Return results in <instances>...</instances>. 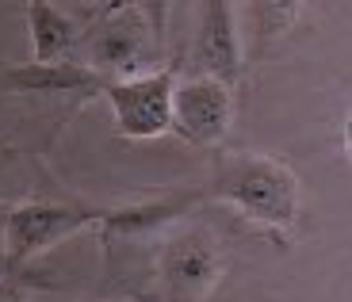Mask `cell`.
<instances>
[{"mask_svg":"<svg viewBox=\"0 0 352 302\" xmlns=\"http://www.w3.org/2000/svg\"><path fill=\"white\" fill-rule=\"evenodd\" d=\"M245 46H241L234 0H199V23H195L192 65L195 73L219 77L226 84H238L245 73Z\"/></svg>","mask_w":352,"mask_h":302,"instance_id":"7","label":"cell"},{"mask_svg":"<svg viewBox=\"0 0 352 302\" xmlns=\"http://www.w3.org/2000/svg\"><path fill=\"white\" fill-rule=\"evenodd\" d=\"M176 69H150L138 77L111 80L104 89L111 119L123 138L150 142L173 130V104H176Z\"/></svg>","mask_w":352,"mask_h":302,"instance_id":"4","label":"cell"},{"mask_svg":"<svg viewBox=\"0 0 352 302\" xmlns=\"http://www.w3.org/2000/svg\"><path fill=\"white\" fill-rule=\"evenodd\" d=\"M0 268H4V233H0Z\"/></svg>","mask_w":352,"mask_h":302,"instance_id":"14","label":"cell"},{"mask_svg":"<svg viewBox=\"0 0 352 302\" xmlns=\"http://www.w3.org/2000/svg\"><path fill=\"white\" fill-rule=\"evenodd\" d=\"M341 142H344V153H349V161H352V111L344 115V126H341Z\"/></svg>","mask_w":352,"mask_h":302,"instance_id":"13","label":"cell"},{"mask_svg":"<svg viewBox=\"0 0 352 302\" xmlns=\"http://www.w3.org/2000/svg\"><path fill=\"white\" fill-rule=\"evenodd\" d=\"M207 196L226 203L249 226L264 230L272 241H287L299 226V176L287 161L261 150H222L211 165Z\"/></svg>","mask_w":352,"mask_h":302,"instance_id":"1","label":"cell"},{"mask_svg":"<svg viewBox=\"0 0 352 302\" xmlns=\"http://www.w3.org/2000/svg\"><path fill=\"white\" fill-rule=\"evenodd\" d=\"M27 27H31V62H69L80 46L73 19L54 0H23Z\"/></svg>","mask_w":352,"mask_h":302,"instance_id":"10","label":"cell"},{"mask_svg":"<svg viewBox=\"0 0 352 302\" xmlns=\"http://www.w3.org/2000/svg\"><path fill=\"white\" fill-rule=\"evenodd\" d=\"M107 211L96 207H73L54 203V199H23L4 218V268H19L35 260L38 253L62 245L65 237L80 230H100Z\"/></svg>","mask_w":352,"mask_h":302,"instance_id":"3","label":"cell"},{"mask_svg":"<svg viewBox=\"0 0 352 302\" xmlns=\"http://www.w3.org/2000/svg\"><path fill=\"white\" fill-rule=\"evenodd\" d=\"M203 199H211L207 187H184V191H173V196H161V199L115 207V211L104 214V222H100V237H104V245H111V241L150 237V233H161L173 222H180V218H184L192 207H199Z\"/></svg>","mask_w":352,"mask_h":302,"instance_id":"8","label":"cell"},{"mask_svg":"<svg viewBox=\"0 0 352 302\" xmlns=\"http://www.w3.org/2000/svg\"><path fill=\"white\" fill-rule=\"evenodd\" d=\"M307 0H245V35H249V62H261L291 27L299 23Z\"/></svg>","mask_w":352,"mask_h":302,"instance_id":"11","label":"cell"},{"mask_svg":"<svg viewBox=\"0 0 352 302\" xmlns=\"http://www.w3.org/2000/svg\"><path fill=\"white\" fill-rule=\"evenodd\" d=\"M126 4L146 19L157 50H165V31H168V8H173V0H126Z\"/></svg>","mask_w":352,"mask_h":302,"instance_id":"12","label":"cell"},{"mask_svg":"<svg viewBox=\"0 0 352 302\" xmlns=\"http://www.w3.org/2000/svg\"><path fill=\"white\" fill-rule=\"evenodd\" d=\"M111 80L100 77L88 62H27L0 65V92H96Z\"/></svg>","mask_w":352,"mask_h":302,"instance_id":"9","label":"cell"},{"mask_svg":"<svg viewBox=\"0 0 352 302\" xmlns=\"http://www.w3.org/2000/svg\"><path fill=\"white\" fill-rule=\"evenodd\" d=\"M85 46V58L88 65L107 80H123V77H138L146 54H161L157 43H153L150 27L138 12L126 4V0H115L111 8L88 27V35L80 38Z\"/></svg>","mask_w":352,"mask_h":302,"instance_id":"5","label":"cell"},{"mask_svg":"<svg viewBox=\"0 0 352 302\" xmlns=\"http://www.w3.org/2000/svg\"><path fill=\"white\" fill-rule=\"evenodd\" d=\"M226 272V253L207 226H184L165 237L157 253L161 302H207Z\"/></svg>","mask_w":352,"mask_h":302,"instance_id":"2","label":"cell"},{"mask_svg":"<svg viewBox=\"0 0 352 302\" xmlns=\"http://www.w3.org/2000/svg\"><path fill=\"white\" fill-rule=\"evenodd\" d=\"M234 126V84L207 73L180 80L176 84V104H173V134L184 138L188 146L211 150Z\"/></svg>","mask_w":352,"mask_h":302,"instance_id":"6","label":"cell"}]
</instances>
